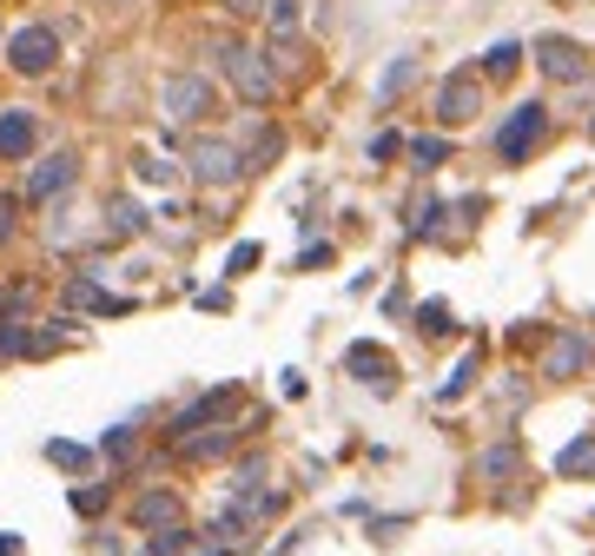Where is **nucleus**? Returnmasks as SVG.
Listing matches in <instances>:
<instances>
[{"mask_svg":"<svg viewBox=\"0 0 595 556\" xmlns=\"http://www.w3.org/2000/svg\"><path fill=\"white\" fill-rule=\"evenodd\" d=\"M219 60H225V79H232V94L251 100V107H265L278 94V73L265 66L259 47H238V40H219Z\"/></svg>","mask_w":595,"mask_h":556,"instance_id":"1","label":"nucleus"},{"mask_svg":"<svg viewBox=\"0 0 595 556\" xmlns=\"http://www.w3.org/2000/svg\"><path fill=\"white\" fill-rule=\"evenodd\" d=\"M543 133H549V107L543 100H523L517 113L503 120V133H496V159H503V166H523V159L543 146Z\"/></svg>","mask_w":595,"mask_h":556,"instance_id":"2","label":"nucleus"},{"mask_svg":"<svg viewBox=\"0 0 595 556\" xmlns=\"http://www.w3.org/2000/svg\"><path fill=\"white\" fill-rule=\"evenodd\" d=\"M159 113L173 120V126H199V120L212 113V79H206V73H165Z\"/></svg>","mask_w":595,"mask_h":556,"instance_id":"3","label":"nucleus"},{"mask_svg":"<svg viewBox=\"0 0 595 556\" xmlns=\"http://www.w3.org/2000/svg\"><path fill=\"white\" fill-rule=\"evenodd\" d=\"M186 166H193L199 186H232V180L245 173V152H238L232 139H193V146H186Z\"/></svg>","mask_w":595,"mask_h":556,"instance_id":"4","label":"nucleus"},{"mask_svg":"<svg viewBox=\"0 0 595 556\" xmlns=\"http://www.w3.org/2000/svg\"><path fill=\"white\" fill-rule=\"evenodd\" d=\"M53 60H60V34L53 27H21V34H8V66L14 73H53Z\"/></svg>","mask_w":595,"mask_h":556,"instance_id":"5","label":"nucleus"},{"mask_svg":"<svg viewBox=\"0 0 595 556\" xmlns=\"http://www.w3.org/2000/svg\"><path fill=\"white\" fill-rule=\"evenodd\" d=\"M476 113H483V73H457V79H444V87H437V120L444 126H463Z\"/></svg>","mask_w":595,"mask_h":556,"instance_id":"6","label":"nucleus"},{"mask_svg":"<svg viewBox=\"0 0 595 556\" xmlns=\"http://www.w3.org/2000/svg\"><path fill=\"white\" fill-rule=\"evenodd\" d=\"M530 53H536V66H543L549 79H562V87H575V79L588 73V53H582L575 40H562V34H543Z\"/></svg>","mask_w":595,"mask_h":556,"instance_id":"7","label":"nucleus"},{"mask_svg":"<svg viewBox=\"0 0 595 556\" xmlns=\"http://www.w3.org/2000/svg\"><path fill=\"white\" fill-rule=\"evenodd\" d=\"M588 365H595V338H588V332H575V325H569V332H556V345H549L543 371H549V378H582Z\"/></svg>","mask_w":595,"mask_h":556,"instance_id":"8","label":"nucleus"},{"mask_svg":"<svg viewBox=\"0 0 595 556\" xmlns=\"http://www.w3.org/2000/svg\"><path fill=\"white\" fill-rule=\"evenodd\" d=\"M73 180H79V159H73V152H53V159H40V166L27 173V199H34V206H40V199H60Z\"/></svg>","mask_w":595,"mask_h":556,"instance_id":"9","label":"nucleus"},{"mask_svg":"<svg viewBox=\"0 0 595 556\" xmlns=\"http://www.w3.org/2000/svg\"><path fill=\"white\" fill-rule=\"evenodd\" d=\"M34 139H40V120H34L27 107H8V113H0V159H27Z\"/></svg>","mask_w":595,"mask_h":556,"instance_id":"10","label":"nucleus"},{"mask_svg":"<svg viewBox=\"0 0 595 556\" xmlns=\"http://www.w3.org/2000/svg\"><path fill=\"white\" fill-rule=\"evenodd\" d=\"M133 523L152 530V536H159V530H179V497H173V491H146V497L133 504Z\"/></svg>","mask_w":595,"mask_h":556,"instance_id":"11","label":"nucleus"},{"mask_svg":"<svg viewBox=\"0 0 595 556\" xmlns=\"http://www.w3.org/2000/svg\"><path fill=\"white\" fill-rule=\"evenodd\" d=\"M345 371H351L358 384L384 391V384H391V351H384V345H351V351H345Z\"/></svg>","mask_w":595,"mask_h":556,"instance_id":"12","label":"nucleus"},{"mask_svg":"<svg viewBox=\"0 0 595 556\" xmlns=\"http://www.w3.org/2000/svg\"><path fill=\"white\" fill-rule=\"evenodd\" d=\"M298 0H272V8H265V27H272V47L278 53H292V40H298Z\"/></svg>","mask_w":595,"mask_h":556,"instance_id":"13","label":"nucleus"},{"mask_svg":"<svg viewBox=\"0 0 595 556\" xmlns=\"http://www.w3.org/2000/svg\"><path fill=\"white\" fill-rule=\"evenodd\" d=\"M556 470H562V477H595V431H582L575 444H562Z\"/></svg>","mask_w":595,"mask_h":556,"instance_id":"14","label":"nucleus"},{"mask_svg":"<svg viewBox=\"0 0 595 556\" xmlns=\"http://www.w3.org/2000/svg\"><path fill=\"white\" fill-rule=\"evenodd\" d=\"M523 53H530L523 40H496V47L483 53V79H509V73L523 66Z\"/></svg>","mask_w":595,"mask_h":556,"instance_id":"15","label":"nucleus"},{"mask_svg":"<svg viewBox=\"0 0 595 556\" xmlns=\"http://www.w3.org/2000/svg\"><path fill=\"white\" fill-rule=\"evenodd\" d=\"M410 79H417V53H397V60L384 66V79H377V100L391 107V100H397V94L410 87Z\"/></svg>","mask_w":595,"mask_h":556,"instance_id":"16","label":"nucleus"},{"mask_svg":"<svg viewBox=\"0 0 595 556\" xmlns=\"http://www.w3.org/2000/svg\"><path fill=\"white\" fill-rule=\"evenodd\" d=\"M417 332H423V338H450V332H457V325H450V305H444V298L417 305Z\"/></svg>","mask_w":595,"mask_h":556,"instance_id":"17","label":"nucleus"},{"mask_svg":"<svg viewBox=\"0 0 595 556\" xmlns=\"http://www.w3.org/2000/svg\"><path fill=\"white\" fill-rule=\"evenodd\" d=\"M47 457H53L60 470H87V464H94V450H87V444H66V437H53V444H47Z\"/></svg>","mask_w":595,"mask_h":556,"instance_id":"18","label":"nucleus"},{"mask_svg":"<svg viewBox=\"0 0 595 556\" xmlns=\"http://www.w3.org/2000/svg\"><path fill=\"white\" fill-rule=\"evenodd\" d=\"M278 146H285V139H278V133L265 126L259 139H251V152H245V173H259V166H272V159H278Z\"/></svg>","mask_w":595,"mask_h":556,"instance_id":"19","label":"nucleus"},{"mask_svg":"<svg viewBox=\"0 0 595 556\" xmlns=\"http://www.w3.org/2000/svg\"><path fill=\"white\" fill-rule=\"evenodd\" d=\"M517 457H523V450H517V444H489V450H483V464H476V470H483V477H503V470H517Z\"/></svg>","mask_w":595,"mask_h":556,"instance_id":"20","label":"nucleus"},{"mask_svg":"<svg viewBox=\"0 0 595 556\" xmlns=\"http://www.w3.org/2000/svg\"><path fill=\"white\" fill-rule=\"evenodd\" d=\"M410 159L431 173V166H444V159H450V139H410Z\"/></svg>","mask_w":595,"mask_h":556,"instance_id":"21","label":"nucleus"},{"mask_svg":"<svg viewBox=\"0 0 595 556\" xmlns=\"http://www.w3.org/2000/svg\"><path fill=\"white\" fill-rule=\"evenodd\" d=\"M225 444H232V431H212V437H186V444H179V450H186V457H199V464H206V457H225Z\"/></svg>","mask_w":595,"mask_h":556,"instance_id":"22","label":"nucleus"},{"mask_svg":"<svg viewBox=\"0 0 595 556\" xmlns=\"http://www.w3.org/2000/svg\"><path fill=\"white\" fill-rule=\"evenodd\" d=\"M107 212H113V232H139V225H146V212H139L133 199H113Z\"/></svg>","mask_w":595,"mask_h":556,"instance_id":"23","label":"nucleus"},{"mask_svg":"<svg viewBox=\"0 0 595 556\" xmlns=\"http://www.w3.org/2000/svg\"><path fill=\"white\" fill-rule=\"evenodd\" d=\"M470 378H476V358H463V365L450 371V384H444L437 397H444V405H450V397H463V391H470Z\"/></svg>","mask_w":595,"mask_h":556,"instance_id":"24","label":"nucleus"},{"mask_svg":"<svg viewBox=\"0 0 595 556\" xmlns=\"http://www.w3.org/2000/svg\"><path fill=\"white\" fill-rule=\"evenodd\" d=\"M139 180H152V186H173V159H139Z\"/></svg>","mask_w":595,"mask_h":556,"instance_id":"25","label":"nucleus"},{"mask_svg":"<svg viewBox=\"0 0 595 556\" xmlns=\"http://www.w3.org/2000/svg\"><path fill=\"white\" fill-rule=\"evenodd\" d=\"M179 549H186V530H159L152 536V556H179Z\"/></svg>","mask_w":595,"mask_h":556,"instance_id":"26","label":"nucleus"},{"mask_svg":"<svg viewBox=\"0 0 595 556\" xmlns=\"http://www.w3.org/2000/svg\"><path fill=\"white\" fill-rule=\"evenodd\" d=\"M100 504H107V491H87V484H79V491H73V510H79V517H94Z\"/></svg>","mask_w":595,"mask_h":556,"instance_id":"27","label":"nucleus"},{"mask_svg":"<svg viewBox=\"0 0 595 556\" xmlns=\"http://www.w3.org/2000/svg\"><path fill=\"white\" fill-rule=\"evenodd\" d=\"M272 0H225V14H238V21H251V14H265Z\"/></svg>","mask_w":595,"mask_h":556,"instance_id":"28","label":"nucleus"},{"mask_svg":"<svg viewBox=\"0 0 595 556\" xmlns=\"http://www.w3.org/2000/svg\"><path fill=\"white\" fill-rule=\"evenodd\" d=\"M251 265H259V246H238V252H232V265H225V272H232V279H238V272H251Z\"/></svg>","mask_w":595,"mask_h":556,"instance_id":"29","label":"nucleus"},{"mask_svg":"<svg viewBox=\"0 0 595 556\" xmlns=\"http://www.w3.org/2000/svg\"><path fill=\"white\" fill-rule=\"evenodd\" d=\"M14 212H21L14 199H0V238H14Z\"/></svg>","mask_w":595,"mask_h":556,"instance_id":"30","label":"nucleus"},{"mask_svg":"<svg viewBox=\"0 0 595 556\" xmlns=\"http://www.w3.org/2000/svg\"><path fill=\"white\" fill-rule=\"evenodd\" d=\"M0 556H21V536L14 530H0Z\"/></svg>","mask_w":595,"mask_h":556,"instance_id":"31","label":"nucleus"},{"mask_svg":"<svg viewBox=\"0 0 595 556\" xmlns=\"http://www.w3.org/2000/svg\"><path fill=\"white\" fill-rule=\"evenodd\" d=\"M107 8H133V0H107Z\"/></svg>","mask_w":595,"mask_h":556,"instance_id":"32","label":"nucleus"},{"mask_svg":"<svg viewBox=\"0 0 595 556\" xmlns=\"http://www.w3.org/2000/svg\"><path fill=\"white\" fill-rule=\"evenodd\" d=\"M206 556H225V549H206Z\"/></svg>","mask_w":595,"mask_h":556,"instance_id":"33","label":"nucleus"}]
</instances>
